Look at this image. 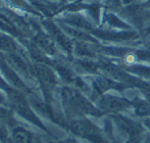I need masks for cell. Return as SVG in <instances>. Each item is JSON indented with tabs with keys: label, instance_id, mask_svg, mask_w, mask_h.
<instances>
[{
	"label": "cell",
	"instance_id": "1",
	"mask_svg": "<svg viewBox=\"0 0 150 143\" xmlns=\"http://www.w3.org/2000/svg\"><path fill=\"white\" fill-rule=\"evenodd\" d=\"M62 106L67 120L86 118V115H101L102 113L95 108L92 104L81 95L79 92L69 88L61 89Z\"/></svg>",
	"mask_w": 150,
	"mask_h": 143
},
{
	"label": "cell",
	"instance_id": "2",
	"mask_svg": "<svg viewBox=\"0 0 150 143\" xmlns=\"http://www.w3.org/2000/svg\"><path fill=\"white\" fill-rule=\"evenodd\" d=\"M76 137L87 140L92 143H108L104 134L87 118H80L67 121V129Z\"/></svg>",
	"mask_w": 150,
	"mask_h": 143
},
{
	"label": "cell",
	"instance_id": "3",
	"mask_svg": "<svg viewBox=\"0 0 150 143\" xmlns=\"http://www.w3.org/2000/svg\"><path fill=\"white\" fill-rule=\"evenodd\" d=\"M113 120L120 135L125 137V143H143L144 129L140 123L120 115H115Z\"/></svg>",
	"mask_w": 150,
	"mask_h": 143
},
{
	"label": "cell",
	"instance_id": "4",
	"mask_svg": "<svg viewBox=\"0 0 150 143\" xmlns=\"http://www.w3.org/2000/svg\"><path fill=\"white\" fill-rule=\"evenodd\" d=\"M34 74L44 95V101L51 104L52 92L57 83L55 74L46 64H34Z\"/></svg>",
	"mask_w": 150,
	"mask_h": 143
},
{
	"label": "cell",
	"instance_id": "5",
	"mask_svg": "<svg viewBox=\"0 0 150 143\" xmlns=\"http://www.w3.org/2000/svg\"><path fill=\"white\" fill-rule=\"evenodd\" d=\"M131 106V103L126 99H122L115 96H105L99 101V110L101 113H119L120 111Z\"/></svg>",
	"mask_w": 150,
	"mask_h": 143
},
{
	"label": "cell",
	"instance_id": "6",
	"mask_svg": "<svg viewBox=\"0 0 150 143\" xmlns=\"http://www.w3.org/2000/svg\"><path fill=\"white\" fill-rule=\"evenodd\" d=\"M8 143H43L35 133L29 130L26 126H16L9 133Z\"/></svg>",
	"mask_w": 150,
	"mask_h": 143
},
{
	"label": "cell",
	"instance_id": "7",
	"mask_svg": "<svg viewBox=\"0 0 150 143\" xmlns=\"http://www.w3.org/2000/svg\"><path fill=\"white\" fill-rule=\"evenodd\" d=\"M0 125L8 130L10 133L12 129H14L16 126L22 125V123L18 121V119L16 118V113L10 107L0 105Z\"/></svg>",
	"mask_w": 150,
	"mask_h": 143
},
{
	"label": "cell",
	"instance_id": "8",
	"mask_svg": "<svg viewBox=\"0 0 150 143\" xmlns=\"http://www.w3.org/2000/svg\"><path fill=\"white\" fill-rule=\"evenodd\" d=\"M55 143H78V142L76 141V140L74 139L73 137H69V138H67V139H64V140H60V141H56Z\"/></svg>",
	"mask_w": 150,
	"mask_h": 143
},
{
	"label": "cell",
	"instance_id": "9",
	"mask_svg": "<svg viewBox=\"0 0 150 143\" xmlns=\"http://www.w3.org/2000/svg\"><path fill=\"white\" fill-rule=\"evenodd\" d=\"M0 105H7V99H6V96H3L1 93H0Z\"/></svg>",
	"mask_w": 150,
	"mask_h": 143
},
{
	"label": "cell",
	"instance_id": "10",
	"mask_svg": "<svg viewBox=\"0 0 150 143\" xmlns=\"http://www.w3.org/2000/svg\"><path fill=\"white\" fill-rule=\"evenodd\" d=\"M143 126L144 127H146L147 129L148 130H150V117H148V118H145L144 120H143Z\"/></svg>",
	"mask_w": 150,
	"mask_h": 143
},
{
	"label": "cell",
	"instance_id": "11",
	"mask_svg": "<svg viewBox=\"0 0 150 143\" xmlns=\"http://www.w3.org/2000/svg\"><path fill=\"white\" fill-rule=\"evenodd\" d=\"M143 143H150V134L145 135L144 140H143Z\"/></svg>",
	"mask_w": 150,
	"mask_h": 143
}]
</instances>
